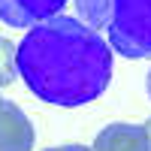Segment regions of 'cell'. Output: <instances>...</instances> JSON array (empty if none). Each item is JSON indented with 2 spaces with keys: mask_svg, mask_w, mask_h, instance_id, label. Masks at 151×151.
I'll list each match as a JSON object with an SVG mask.
<instances>
[{
  "mask_svg": "<svg viewBox=\"0 0 151 151\" xmlns=\"http://www.w3.org/2000/svg\"><path fill=\"white\" fill-rule=\"evenodd\" d=\"M15 67L36 100L85 106L109 88L112 48L76 15H55L24 33Z\"/></svg>",
  "mask_w": 151,
  "mask_h": 151,
  "instance_id": "6da1fadb",
  "label": "cell"
},
{
  "mask_svg": "<svg viewBox=\"0 0 151 151\" xmlns=\"http://www.w3.org/2000/svg\"><path fill=\"white\" fill-rule=\"evenodd\" d=\"M76 18L121 58H151V0H76Z\"/></svg>",
  "mask_w": 151,
  "mask_h": 151,
  "instance_id": "7a4b0ae2",
  "label": "cell"
},
{
  "mask_svg": "<svg viewBox=\"0 0 151 151\" xmlns=\"http://www.w3.org/2000/svg\"><path fill=\"white\" fill-rule=\"evenodd\" d=\"M70 0H0V21L9 27H36L48 18H55Z\"/></svg>",
  "mask_w": 151,
  "mask_h": 151,
  "instance_id": "3957f363",
  "label": "cell"
},
{
  "mask_svg": "<svg viewBox=\"0 0 151 151\" xmlns=\"http://www.w3.org/2000/svg\"><path fill=\"white\" fill-rule=\"evenodd\" d=\"M33 124L21 106L0 97V151H33Z\"/></svg>",
  "mask_w": 151,
  "mask_h": 151,
  "instance_id": "277c9868",
  "label": "cell"
},
{
  "mask_svg": "<svg viewBox=\"0 0 151 151\" xmlns=\"http://www.w3.org/2000/svg\"><path fill=\"white\" fill-rule=\"evenodd\" d=\"M91 151H148L142 124H127V121L109 124L97 133Z\"/></svg>",
  "mask_w": 151,
  "mask_h": 151,
  "instance_id": "5b68a950",
  "label": "cell"
},
{
  "mask_svg": "<svg viewBox=\"0 0 151 151\" xmlns=\"http://www.w3.org/2000/svg\"><path fill=\"white\" fill-rule=\"evenodd\" d=\"M15 58H18V45L12 40H6V36H0V88L15 82V76H18Z\"/></svg>",
  "mask_w": 151,
  "mask_h": 151,
  "instance_id": "8992f818",
  "label": "cell"
},
{
  "mask_svg": "<svg viewBox=\"0 0 151 151\" xmlns=\"http://www.w3.org/2000/svg\"><path fill=\"white\" fill-rule=\"evenodd\" d=\"M42 151H91L88 145H52V148H42Z\"/></svg>",
  "mask_w": 151,
  "mask_h": 151,
  "instance_id": "52a82bcc",
  "label": "cell"
},
{
  "mask_svg": "<svg viewBox=\"0 0 151 151\" xmlns=\"http://www.w3.org/2000/svg\"><path fill=\"white\" fill-rule=\"evenodd\" d=\"M142 133H145V148L151 151V118H148V121L142 124Z\"/></svg>",
  "mask_w": 151,
  "mask_h": 151,
  "instance_id": "ba28073f",
  "label": "cell"
},
{
  "mask_svg": "<svg viewBox=\"0 0 151 151\" xmlns=\"http://www.w3.org/2000/svg\"><path fill=\"white\" fill-rule=\"evenodd\" d=\"M148 97H151V73H148Z\"/></svg>",
  "mask_w": 151,
  "mask_h": 151,
  "instance_id": "9c48e42d",
  "label": "cell"
}]
</instances>
